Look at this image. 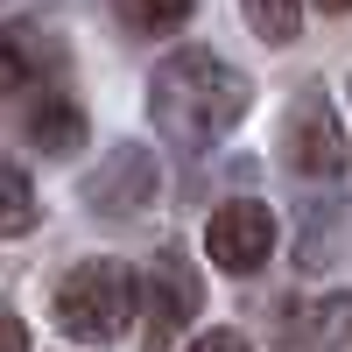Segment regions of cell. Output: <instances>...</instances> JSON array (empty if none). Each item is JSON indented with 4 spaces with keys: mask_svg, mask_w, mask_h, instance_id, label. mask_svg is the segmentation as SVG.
<instances>
[{
    "mask_svg": "<svg viewBox=\"0 0 352 352\" xmlns=\"http://www.w3.org/2000/svg\"><path fill=\"white\" fill-rule=\"evenodd\" d=\"M204 254H212V268L226 275H254V268H268V254H275V212L261 197H232L212 212V226H204Z\"/></svg>",
    "mask_w": 352,
    "mask_h": 352,
    "instance_id": "obj_3",
    "label": "cell"
},
{
    "mask_svg": "<svg viewBox=\"0 0 352 352\" xmlns=\"http://www.w3.org/2000/svg\"><path fill=\"white\" fill-rule=\"evenodd\" d=\"M247 99H254V85L232 71L226 56H212V50H176L148 78L155 134L169 141V148H184V155L219 148V141L247 120Z\"/></svg>",
    "mask_w": 352,
    "mask_h": 352,
    "instance_id": "obj_1",
    "label": "cell"
},
{
    "mask_svg": "<svg viewBox=\"0 0 352 352\" xmlns=\"http://www.w3.org/2000/svg\"><path fill=\"white\" fill-rule=\"evenodd\" d=\"M0 352H28V324H14V317H0Z\"/></svg>",
    "mask_w": 352,
    "mask_h": 352,
    "instance_id": "obj_14",
    "label": "cell"
},
{
    "mask_svg": "<svg viewBox=\"0 0 352 352\" xmlns=\"http://www.w3.org/2000/svg\"><path fill=\"white\" fill-rule=\"evenodd\" d=\"M240 8L261 43H296V28H303V0H240Z\"/></svg>",
    "mask_w": 352,
    "mask_h": 352,
    "instance_id": "obj_12",
    "label": "cell"
},
{
    "mask_svg": "<svg viewBox=\"0 0 352 352\" xmlns=\"http://www.w3.org/2000/svg\"><path fill=\"white\" fill-rule=\"evenodd\" d=\"M36 226V184H28V169L0 155V240H14V232Z\"/></svg>",
    "mask_w": 352,
    "mask_h": 352,
    "instance_id": "obj_10",
    "label": "cell"
},
{
    "mask_svg": "<svg viewBox=\"0 0 352 352\" xmlns=\"http://www.w3.org/2000/svg\"><path fill=\"white\" fill-rule=\"evenodd\" d=\"M352 331V296H331V303H317V310H303V317H289V345L296 352H317V345H338Z\"/></svg>",
    "mask_w": 352,
    "mask_h": 352,
    "instance_id": "obj_9",
    "label": "cell"
},
{
    "mask_svg": "<svg viewBox=\"0 0 352 352\" xmlns=\"http://www.w3.org/2000/svg\"><path fill=\"white\" fill-rule=\"evenodd\" d=\"M190 352H254V345H247L240 331H204V338H197Z\"/></svg>",
    "mask_w": 352,
    "mask_h": 352,
    "instance_id": "obj_13",
    "label": "cell"
},
{
    "mask_svg": "<svg viewBox=\"0 0 352 352\" xmlns=\"http://www.w3.org/2000/svg\"><path fill=\"white\" fill-rule=\"evenodd\" d=\"M0 8H8V0H0Z\"/></svg>",
    "mask_w": 352,
    "mask_h": 352,
    "instance_id": "obj_16",
    "label": "cell"
},
{
    "mask_svg": "<svg viewBox=\"0 0 352 352\" xmlns=\"http://www.w3.org/2000/svg\"><path fill=\"white\" fill-rule=\"evenodd\" d=\"M282 148H289V169L296 176H338L345 169V127H338V113L324 92H303L296 113H289V127H282Z\"/></svg>",
    "mask_w": 352,
    "mask_h": 352,
    "instance_id": "obj_5",
    "label": "cell"
},
{
    "mask_svg": "<svg viewBox=\"0 0 352 352\" xmlns=\"http://www.w3.org/2000/svg\"><path fill=\"white\" fill-rule=\"evenodd\" d=\"M141 289H148V310H141V324H148V331H141V345H148V352H169L176 331L204 310V282H197V268H190L184 254H162Z\"/></svg>",
    "mask_w": 352,
    "mask_h": 352,
    "instance_id": "obj_4",
    "label": "cell"
},
{
    "mask_svg": "<svg viewBox=\"0 0 352 352\" xmlns=\"http://www.w3.org/2000/svg\"><path fill=\"white\" fill-rule=\"evenodd\" d=\"M141 303V282L120 268V261H78V268L56 282V317H64V331L85 338V345H113L120 338V324L134 317Z\"/></svg>",
    "mask_w": 352,
    "mask_h": 352,
    "instance_id": "obj_2",
    "label": "cell"
},
{
    "mask_svg": "<svg viewBox=\"0 0 352 352\" xmlns=\"http://www.w3.org/2000/svg\"><path fill=\"white\" fill-rule=\"evenodd\" d=\"M317 8H324V14H352V0H317Z\"/></svg>",
    "mask_w": 352,
    "mask_h": 352,
    "instance_id": "obj_15",
    "label": "cell"
},
{
    "mask_svg": "<svg viewBox=\"0 0 352 352\" xmlns=\"http://www.w3.org/2000/svg\"><path fill=\"white\" fill-rule=\"evenodd\" d=\"M28 141H36V148H50V155H71L78 141H85V113H78V99L43 92L36 113H28Z\"/></svg>",
    "mask_w": 352,
    "mask_h": 352,
    "instance_id": "obj_8",
    "label": "cell"
},
{
    "mask_svg": "<svg viewBox=\"0 0 352 352\" xmlns=\"http://www.w3.org/2000/svg\"><path fill=\"white\" fill-rule=\"evenodd\" d=\"M113 14H120L134 36H169V28L190 21V0H113Z\"/></svg>",
    "mask_w": 352,
    "mask_h": 352,
    "instance_id": "obj_11",
    "label": "cell"
},
{
    "mask_svg": "<svg viewBox=\"0 0 352 352\" xmlns=\"http://www.w3.org/2000/svg\"><path fill=\"white\" fill-rule=\"evenodd\" d=\"M43 78H56V43L43 36L36 21H14V28H0V99H21V92H36Z\"/></svg>",
    "mask_w": 352,
    "mask_h": 352,
    "instance_id": "obj_7",
    "label": "cell"
},
{
    "mask_svg": "<svg viewBox=\"0 0 352 352\" xmlns=\"http://www.w3.org/2000/svg\"><path fill=\"white\" fill-rule=\"evenodd\" d=\"M148 204H155V155L148 148H120L85 176V212H99V219H127V212H148Z\"/></svg>",
    "mask_w": 352,
    "mask_h": 352,
    "instance_id": "obj_6",
    "label": "cell"
}]
</instances>
